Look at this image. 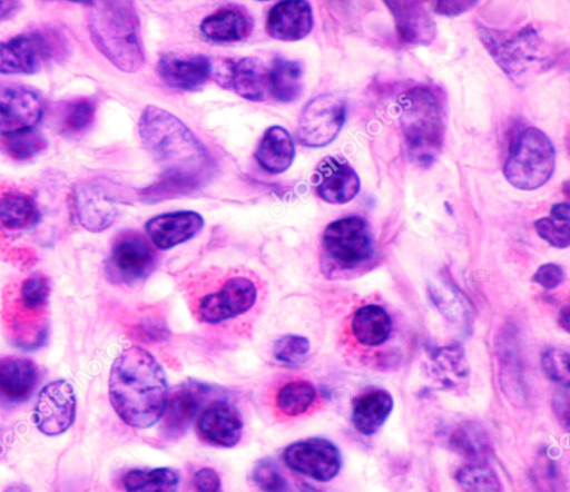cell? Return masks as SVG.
I'll return each instance as SVG.
<instances>
[{
    "mask_svg": "<svg viewBox=\"0 0 570 492\" xmlns=\"http://www.w3.org/2000/svg\"><path fill=\"white\" fill-rule=\"evenodd\" d=\"M140 140L163 169V177L142 193L147 201L188 194L214 171V160L191 130L166 109L147 106L138 121Z\"/></svg>",
    "mask_w": 570,
    "mask_h": 492,
    "instance_id": "cell-1",
    "label": "cell"
},
{
    "mask_svg": "<svg viewBox=\"0 0 570 492\" xmlns=\"http://www.w3.org/2000/svg\"><path fill=\"white\" fill-rule=\"evenodd\" d=\"M109 400L117 415L129 426L147 429L165 410L168 386L163 367L139 346L125 350L112 363Z\"/></svg>",
    "mask_w": 570,
    "mask_h": 492,
    "instance_id": "cell-2",
    "label": "cell"
},
{
    "mask_svg": "<svg viewBox=\"0 0 570 492\" xmlns=\"http://www.w3.org/2000/svg\"><path fill=\"white\" fill-rule=\"evenodd\" d=\"M88 8V31L99 52L121 71H139L145 63V51L135 4L91 1Z\"/></svg>",
    "mask_w": 570,
    "mask_h": 492,
    "instance_id": "cell-3",
    "label": "cell"
},
{
    "mask_svg": "<svg viewBox=\"0 0 570 492\" xmlns=\"http://www.w3.org/2000/svg\"><path fill=\"white\" fill-rule=\"evenodd\" d=\"M479 39L501 70L515 83H525L534 75L553 66L558 52L534 26L515 31L480 27Z\"/></svg>",
    "mask_w": 570,
    "mask_h": 492,
    "instance_id": "cell-4",
    "label": "cell"
},
{
    "mask_svg": "<svg viewBox=\"0 0 570 492\" xmlns=\"http://www.w3.org/2000/svg\"><path fill=\"white\" fill-rule=\"evenodd\" d=\"M400 125L412 163L428 168L440 155L445 137L444 111L435 91L414 87L399 98Z\"/></svg>",
    "mask_w": 570,
    "mask_h": 492,
    "instance_id": "cell-5",
    "label": "cell"
},
{
    "mask_svg": "<svg viewBox=\"0 0 570 492\" xmlns=\"http://www.w3.org/2000/svg\"><path fill=\"white\" fill-rule=\"evenodd\" d=\"M70 45L65 33L43 26L0 41V73L32 75L50 62L68 57Z\"/></svg>",
    "mask_w": 570,
    "mask_h": 492,
    "instance_id": "cell-6",
    "label": "cell"
},
{
    "mask_svg": "<svg viewBox=\"0 0 570 492\" xmlns=\"http://www.w3.org/2000/svg\"><path fill=\"white\" fill-rule=\"evenodd\" d=\"M554 166L556 150L549 137L537 127H527L510 145L503 175L517 189L534 190L551 178Z\"/></svg>",
    "mask_w": 570,
    "mask_h": 492,
    "instance_id": "cell-7",
    "label": "cell"
},
{
    "mask_svg": "<svg viewBox=\"0 0 570 492\" xmlns=\"http://www.w3.org/2000/svg\"><path fill=\"white\" fill-rule=\"evenodd\" d=\"M325 263L337 269H351L374 254V237L368 223L347 216L330 223L322 236Z\"/></svg>",
    "mask_w": 570,
    "mask_h": 492,
    "instance_id": "cell-8",
    "label": "cell"
},
{
    "mask_svg": "<svg viewBox=\"0 0 570 492\" xmlns=\"http://www.w3.org/2000/svg\"><path fill=\"white\" fill-rule=\"evenodd\" d=\"M257 295V286L252 278L230 275L196 301L195 312L202 322L219 324L249 311Z\"/></svg>",
    "mask_w": 570,
    "mask_h": 492,
    "instance_id": "cell-9",
    "label": "cell"
},
{
    "mask_svg": "<svg viewBox=\"0 0 570 492\" xmlns=\"http://www.w3.org/2000/svg\"><path fill=\"white\" fill-rule=\"evenodd\" d=\"M346 117L345 101L333 94H322L303 108L297 137L302 145L321 148L330 145L340 134Z\"/></svg>",
    "mask_w": 570,
    "mask_h": 492,
    "instance_id": "cell-10",
    "label": "cell"
},
{
    "mask_svg": "<svg viewBox=\"0 0 570 492\" xmlns=\"http://www.w3.org/2000/svg\"><path fill=\"white\" fill-rule=\"evenodd\" d=\"M155 266L156 254L147 238L125 230L112 243L106 270L114 283L131 285L145 279Z\"/></svg>",
    "mask_w": 570,
    "mask_h": 492,
    "instance_id": "cell-11",
    "label": "cell"
},
{
    "mask_svg": "<svg viewBox=\"0 0 570 492\" xmlns=\"http://www.w3.org/2000/svg\"><path fill=\"white\" fill-rule=\"evenodd\" d=\"M283 460L293 471L318 482L333 480L342 468L338 447L324 437L293 442L285 447Z\"/></svg>",
    "mask_w": 570,
    "mask_h": 492,
    "instance_id": "cell-12",
    "label": "cell"
},
{
    "mask_svg": "<svg viewBox=\"0 0 570 492\" xmlns=\"http://www.w3.org/2000/svg\"><path fill=\"white\" fill-rule=\"evenodd\" d=\"M43 112V99L36 90L0 80V136L35 128Z\"/></svg>",
    "mask_w": 570,
    "mask_h": 492,
    "instance_id": "cell-13",
    "label": "cell"
},
{
    "mask_svg": "<svg viewBox=\"0 0 570 492\" xmlns=\"http://www.w3.org/2000/svg\"><path fill=\"white\" fill-rule=\"evenodd\" d=\"M76 417V394L70 383L57 380L47 384L38 395L33 422L46 435L66 432Z\"/></svg>",
    "mask_w": 570,
    "mask_h": 492,
    "instance_id": "cell-14",
    "label": "cell"
},
{
    "mask_svg": "<svg viewBox=\"0 0 570 492\" xmlns=\"http://www.w3.org/2000/svg\"><path fill=\"white\" fill-rule=\"evenodd\" d=\"M72 208L80 225L89 232L108 228L117 216L116 198L98 179L77 183L71 193Z\"/></svg>",
    "mask_w": 570,
    "mask_h": 492,
    "instance_id": "cell-15",
    "label": "cell"
},
{
    "mask_svg": "<svg viewBox=\"0 0 570 492\" xmlns=\"http://www.w3.org/2000/svg\"><path fill=\"white\" fill-rule=\"evenodd\" d=\"M315 191L330 204H346L360 191L361 181L354 168L344 159L323 158L313 175Z\"/></svg>",
    "mask_w": 570,
    "mask_h": 492,
    "instance_id": "cell-16",
    "label": "cell"
},
{
    "mask_svg": "<svg viewBox=\"0 0 570 492\" xmlns=\"http://www.w3.org/2000/svg\"><path fill=\"white\" fill-rule=\"evenodd\" d=\"M213 71L210 59L205 55H163L157 63L160 79L170 88L193 91L200 89Z\"/></svg>",
    "mask_w": 570,
    "mask_h": 492,
    "instance_id": "cell-17",
    "label": "cell"
},
{
    "mask_svg": "<svg viewBox=\"0 0 570 492\" xmlns=\"http://www.w3.org/2000/svg\"><path fill=\"white\" fill-rule=\"evenodd\" d=\"M197 432L207 443L233 447L243 434V421L237 410L226 401H215L197 417Z\"/></svg>",
    "mask_w": 570,
    "mask_h": 492,
    "instance_id": "cell-18",
    "label": "cell"
},
{
    "mask_svg": "<svg viewBox=\"0 0 570 492\" xmlns=\"http://www.w3.org/2000/svg\"><path fill=\"white\" fill-rule=\"evenodd\" d=\"M203 226L200 214L178 210L151 217L146 222L145 230L156 248L166 250L189 240Z\"/></svg>",
    "mask_w": 570,
    "mask_h": 492,
    "instance_id": "cell-19",
    "label": "cell"
},
{
    "mask_svg": "<svg viewBox=\"0 0 570 492\" xmlns=\"http://www.w3.org/2000/svg\"><path fill=\"white\" fill-rule=\"evenodd\" d=\"M390 10L400 40L410 46H429L436 24L423 1H383Z\"/></svg>",
    "mask_w": 570,
    "mask_h": 492,
    "instance_id": "cell-20",
    "label": "cell"
},
{
    "mask_svg": "<svg viewBox=\"0 0 570 492\" xmlns=\"http://www.w3.org/2000/svg\"><path fill=\"white\" fill-rule=\"evenodd\" d=\"M206 388L193 383L177 387L168 395L161 415V431L169 439L185 434L195 421L202 405Z\"/></svg>",
    "mask_w": 570,
    "mask_h": 492,
    "instance_id": "cell-21",
    "label": "cell"
},
{
    "mask_svg": "<svg viewBox=\"0 0 570 492\" xmlns=\"http://www.w3.org/2000/svg\"><path fill=\"white\" fill-rule=\"evenodd\" d=\"M313 11L307 1H281L268 11L266 30L269 37L281 41H297L313 29Z\"/></svg>",
    "mask_w": 570,
    "mask_h": 492,
    "instance_id": "cell-22",
    "label": "cell"
},
{
    "mask_svg": "<svg viewBox=\"0 0 570 492\" xmlns=\"http://www.w3.org/2000/svg\"><path fill=\"white\" fill-rule=\"evenodd\" d=\"M38 383V370L26 357L0 356V404L13 406L30 398Z\"/></svg>",
    "mask_w": 570,
    "mask_h": 492,
    "instance_id": "cell-23",
    "label": "cell"
},
{
    "mask_svg": "<svg viewBox=\"0 0 570 492\" xmlns=\"http://www.w3.org/2000/svg\"><path fill=\"white\" fill-rule=\"evenodd\" d=\"M254 28V20L246 8L226 6L210 13L199 24L202 35L215 42H235L246 39Z\"/></svg>",
    "mask_w": 570,
    "mask_h": 492,
    "instance_id": "cell-24",
    "label": "cell"
},
{
    "mask_svg": "<svg viewBox=\"0 0 570 492\" xmlns=\"http://www.w3.org/2000/svg\"><path fill=\"white\" fill-rule=\"evenodd\" d=\"M393 410V397L383 388H371L354 397L352 423L363 435L375 434Z\"/></svg>",
    "mask_w": 570,
    "mask_h": 492,
    "instance_id": "cell-25",
    "label": "cell"
},
{
    "mask_svg": "<svg viewBox=\"0 0 570 492\" xmlns=\"http://www.w3.org/2000/svg\"><path fill=\"white\" fill-rule=\"evenodd\" d=\"M254 156L267 173L282 174L294 160V140L284 127L271 126L264 131Z\"/></svg>",
    "mask_w": 570,
    "mask_h": 492,
    "instance_id": "cell-26",
    "label": "cell"
},
{
    "mask_svg": "<svg viewBox=\"0 0 570 492\" xmlns=\"http://www.w3.org/2000/svg\"><path fill=\"white\" fill-rule=\"evenodd\" d=\"M268 68L257 58L246 57L232 63L227 85L239 97L261 101L267 90Z\"/></svg>",
    "mask_w": 570,
    "mask_h": 492,
    "instance_id": "cell-27",
    "label": "cell"
},
{
    "mask_svg": "<svg viewBox=\"0 0 570 492\" xmlns=\"http://www.w3.org/2000/svg\"><path fill=\"white\" fill-rule=\"evenodd\" d=\"M351 329L361 345L373 347L385 343L390 337L392 322L383 307L368 304L355 311Z\"/></svg>",
    "mask_w": 570,
    "mask_h": 492,
    "instance_id": "cell-28",
    "label": "cell"
},
{
    "mask_svg": "<svg viewBox=\"0 0 570 492\" xmlns=\"http://www.w3.org/2000/svg\"><path fill=\"white\" fill-rule=\"evenodd\" d=\"M303 65L277 56L268 68L267 90L279 102L295 101L303 91Z\"/></svg>",
    "mask_w": 570,
    "mask_h": 492,
    "instance_id": "cell-29",
    "label": "cell"
},
{
    "mask_svg": "<svg viewBox=\"0 0 570 492\" xmlns=\"http://www.w3.org/2000/svg\"><path fill=\"white\" fill-rule=\"evenodd\" d=\"M429 371L443 388L463 385L469 373L463 350L459 345L434 350L430 355Z\"/></svg>",
    "mask_w": 570,
    "mask_h": 492,
    "instance_id": "cell-30",
    "label": "cell"
},
{
    "mask_svg": "<svg viewBox=\"0 0 570 492\" xmlns=\"http://www.w3.org/2000/svg\"><path fill=\"white\" fill-rule=\"evenodd\" d=\"M448 443L450 449L469 462H487L492 451L484 429L471 421L461 422L452 427Z\"/></svg>",
    "mask_w": 570,
    "mask_h": 492,
    "instance_id": "cell-31",
    "label": "cell"
},
{
    "mask_svg": "<svg viewBox=\"0 0 570 492\" xmlns=\"http://www.w3.org/2000/svg\"><path fill=\"white\" fill-rule=\"evenodd\" d=\"M39 218V210L32 196L9 190L0 196V226L7 230L26 229Z\"/></svg>",
    "mask_w": 570,
    "mask_h": 492,
    "instance_id": "cell-32",
    "label": "cell"
},
{
    "mask_svg": "<svg viewBox=\"0 0 570 492\" xmlns=\"http://www.w3.org/2000/svg\"><path fill=\"white\" fill-rule=\"evenodd\" d=\"M96 111L97 101L91 97L65 100L57 107V127L63 136H80L92 125Z\"/></svg>",
    "mask_w": 570,
    "mask_h": 492,
    "instance_id": "cell-33",
    "label": "cell"
},
{
    "mask_svg": "<svg viewBox=\"0 0 570 492\" xmlns=\"http://www.w3.org/2000/svg\"><path fill=\"white\" fill-rule=\"evenodd\" d=\"M178 474L170 468L135 469L122 478L126 492H177Z\"/></svg>",
    "mask_w": 570,
    "mask_h": 492,
    "instance_id": "cell-34",
    "label": "cell"
},
{
    "mask_svg": "<svg viewBox=\"0 0 570 492\" xmlns=\"http://www.w3.org/2000/svg\"><path fill=\"white\" fill-rule=\"evenodd\" d=\"M316 400L312 383L295 380L282 385L275 395V405L285 416L294 417L306 413Z\"/></svg>",
    "mask_w": 570,
    "mask_h": 492,
    "instance_id": "cell-35",
    "label": "cell"
},
{
    "mask_svg": "<svg viewBox=\"0 0 570 492\" xmlns=\"http://www.w3.org/2000/svg\"><path fill=\"white\" fill-rule=\"evenodd\" d=\"M463 492H503L497 472L487 462H469L454 474Z\"/></svg>",
    "mask_w": 570,
    "mask_h": 492,
    "instance_id": "cell-36",
    "label": "cell"
},
{
    "mask_svg": "<svg viewBox=\"0 0 570 492\" xmlns=\"http://www.w3.org/2000/svg\"><path fill=\"white\" fill-rule=\"evenodd\" d=\"M47 147V139L35 128L0 136V149L17 161L29 160Z\"/></svg>",
    "mask_w": 570,
    "mask_h": 492,
    "instance_id": "cell-37",
    "label": "cell"
},
{
    "mask_svg": "<svg viewBox=\"0 0 570 492\" xmlns=\"http://www.w3.org/2000/svg\"><path fill=\"white\" fill-rule=\"evenodd\" d=\"M49 295L50 285L47 277L33 274L22 281L14 298L27 307L47 311Z\"/></svg>",
    "mask_w": 570,
    "mask_h": 492,
    "instance_id": "cell-38",
    "label": "cell"
},
{
    "mask_svg": "<svg viewBox=\"0 0 570 492\" xmlns=\"http://www.w3.org/2000/svg\"><path fill=\"white\" fill-rule=\"evenodd\" d=\"M309 351V342L301 335L281 336L273 346V355L282 364L298 365Z\"/></svg>",
    "mask_w": 570,
    "mask_h": 492,
    "instance_id": "cell-39",
    "label": "cell"
},
{
    "mask_svg": "<svg viewBox=\"0 0 570 492\" xmlns=\"http://www.w3.org/2000/svg\"><path fill=\"white\" fill-rule=\"evenodd\" d=\"M253 481L263 492H289L286 478L269 459L261 460L253 470Z\"/></svg>",
    "mask_w": 570,
    "mask_h": 492,
    "instance_id": "cell-40",
    "label": "cell"
},
{
    "mask_svg": "<svg viewBox=\"0 0 570 492\" xmlns=\"http://www.w3.org/2000/svg\"><path fill=\"white\" fill-rule=\"evenodd\" d=\"M537 234L551 246L567 248L570 245L569 222L559 220L551 216L534 222Z\"/></svg>",
    "mask_w": 570,
    "mask_h": 492,
    "instance_id": "cell-41",
    "label": "cell"
},
{
    "mask_svg": "<svg viewBox=\"0 0 570 492\" xmlns=\"http://www.w3.org/2000/svg\"><path fill=\"white\" fill-rule=\"evenodd\" d=\"M542 370L546 375L561 386H569V353L564 350L550 348L542 354Z\"/></svg>",
    "mask_w": 570,
    "mask_h": 492,
    "instance_id": "cell-42",
    "label": "cell"
},
{
    "mask_svg": "<svg viewBox=\"0 0 570 492\" xmlns=\"http://www.w3.org/2000/svg\"><path fill=\"white\" fill-rule=\"evenodd\" d=\"M563 269L561 266L548 263L541 265L533 275V281L546 289H553L563 281Z\"/></svg>",
    "mask_w": 570,
    "mask_h": 492,
    "instance_id": "cell-43",
    "label": "cell"
},
{
    "mask_svg": "<svg viewBox=\"0 0 570 492\" xmlns=\"http://www.w3.org/2000/svg\"><path fill=\"white\" fill-rule=\"evenodd\" d=\"M135 335L144 342H159L168 336V329L159 318H147L136 327Z\"/></svg>",
    "mask_w": 570,
    "mask_h": 492,
    "instance_id": "cell-44",
    "label": "cell"
},
{
    "mask_svg": "<svg viewBox=\"0 0 570 492\" xmlns=\"http://www.w3.org/2000/svg\"><path fill=\"white\" fill-rule=\"evenodd\" d=\"M194 485L198 492H219L220 479L218 473L210 468H202L195 472Z\"/></svg>",
    "mask_w": 570,
    "mask_h": 492,
    "instance_id": "cell-45",
    "label": "cell"
},
{
    "mask_svg": "<svg viewBox=\"0 0 570 492\" xmlns=\"http://www.w3.org/2000/svg\"><path fill=\"white\" fill-rule=\"evenodd\" d=\"M478 1H436L434 11L445 17H455L473 9Z\"/></svg>",
    "mask_w": 570,
    "mask_h": 492,
    "instance_id": "cell-46",
    "label": "cell"
},
{
    "mask_svg": "<svg viewBox=\"0 0 570 492\" xmlns=\"http://www.w3.org/2000/svg\"><path fill=\"white\" fill-rule=\"evenodd\" d=\"M568 387L559 391L553 398V409L560 422L566 429L569 424V394Z\"/></svg>",
    "mask_w": 570,
    "mask_h": 492,
    "instance_id": "cell-47",
    "label": "cell"
},
{
    "mask_svg": "<svg viewBox=\"0 0 570 492\" xmlns=\"http://www.w3.org/2000/svg\"><path fill=\"white\" fill-rule=\"evenodd\" d=\"M550 216L556 219H559V220L569 222V219H570L569 204L568 203H557V204L552 205L551 210H550Z\"/></svg>",
    "mask_w": 570,
    "mask_h": 492,
    "instance_id": "cell-48",
    "label": "cell"
},
{
    "mask_svg": "<svg viewBox=\"0 0 570 492\" xmlns=\"http://www.w3.org/2000/svg\"><path fill=\"white\" fill-rule=\"evenodd\" d=\"M20 8L18 1H0V21L13 17Z\"/></svg>",
    "mask_w": 570,
    "mask_h": 492,
    "instance_id": "cell-49",
    "label": "cell"
},
{
    "mask_svg": "<svg viewBox=\"0 0 570 492\" xmlns=\"http://www.w3.org/2000/svg\"><path fill=\"white\" fill-rule=\"evenodd\" d=\"M559 324L566 332L570 331V314L568 305L563 306L559 312Z\"/></svg>",
    "mask_w": 570,
    "mask_h": 492,
    "instance_id": "cell-50",
    "label": "cell"
},
{
    "mask_svg": "<svg viewBox=\"0 0 570 492\" xmlns=\"http://www.w3.org/2000/svg\"><path fill=\"white\" fill-rule=\"evenodd\" d=\"M4 492H31L30 489L23 484H14L9 486Z\"/></svg>",
    "mask_w": 570,
    "mask_h": 492,
    "instance_id": "cell-51",
    "label": "cell"
},
{
    "mask_svg": "<svg viewBox=\"0 0 570 492\" xmlns=\"http://www.w3.org/2000/svg\"><path fill=\"white\" fill-rule=\"evenodd\" d=\"M298 492H318V491L315 488L303 482L298 488Z\"/></svg>",
    "mask_w": 570,
    "mask_h": 492,
    "instance_id": "cell-52",
    "label": "cell"
},
{
    "mask_svg": "<svg viewBox=\"0 0 570 492\" xmlns=\"http://www.w3.org/2000/svg\"><path fill=\"white\" fill-rule=\"evenodd\" d=\"M0 455H1V445H0Z\"/></svg>",
    "mask_w": 570,
    "mask_h": 492,
    "instance_id": "cell-53",
    "label": "cell"
}]
</instances>
